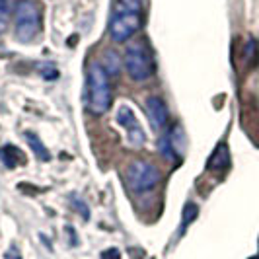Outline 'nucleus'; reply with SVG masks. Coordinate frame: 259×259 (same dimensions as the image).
<instances>
[{"label":"nucleus","mask_w":259,"mask_h":259,"mask_svg":"<svg viewBox=\"0 0 259 259\" xmlns=\"http://www.w3.org/2000/svg\"><path fill=\"white\" fill-rule=\"evenodd\" d=\"M86 102L88 109L94 115H104L111 105V82L109 74L100 63H92L88 66L86 78Z\"/></svg>","instance_id":"1"},{"label":"nucleus","mask_w":259,"mask_h":259,"mask_svg":"<svg viewBox=\"0 0 259 259\" xmlns=\"http://www.w3.org/2000/svg\"><path fill=\"white\" fill-rule=\"evenodd\" d=\"M41 8L33 0H18L14 6V33L24 43H29L41 33Z\"/></svg>","instance_id":"2"},{"label":"nucleus","mask_w":259,"mask_h":259,"mask_svg":"<svg viewBox=\"0 0 259 259\" xmlns=\"http://www.w3.org/2000/svg\"><path fill=\"white\" fill-rule=\"evenodd\" d=\"M123 65H125L127 74L135 82H144V80L152 78L156 70L154 55L150 51V47L146 45V41H133L131 45H127Z\"/></svg>","instance_id":"3"},{"label":"nucleus","mask_w":259,"mask_h":259,"mask_svg":"<svg viewBox=\"0 0 259 259\" xmlns=\"http://www.w3.org/2000/svg\"><path fill=\"white\" fill-rule=\"evenodd\" d=\"M125 180L129 183V187L137 193H146L150 189H154L162 180L160 169L154 164L146 162V160H135L131 162L125 169Z\"/></svg>","instance_id":"4"},{"label":"nucleus","mask_w":259,"mask_h":259,"mask_svg":"<svg viewBox=\"0 0 259 259\" xmlns=\"http://www.w3.org/2000/svg\"><path fill=\"white\" fill-rule=\"evenodd\" d=\"M143 14H113L109 22V35L117 43L131 39L141 27Z\"/></svg>","instance_id":"5"},{"label":"nucleus","mask_w":259,"mask_h":259,"mask_svg":"<svg viewBox=\"0 0 259 259\" xmlns=\"http://www.w3.org/2000/svg\"><path fill=\"white\" fill-rule=\"evenodd\" d=\"M117 123L127 131V139L133 146H143L144 141H146V135H144V129L141 127L139 119L135 115V111L131 109L129 105H121L119 111H117Z\"/></svg>","instance_id":"6"},{"label":"nucleus","mask_w":259,"mask_h":259,"mask_svg":"<svg viewBox=\"0 0 259 259\" xmlns=\"http://www.w3.org/2000/svg\"><path fill=\"white\" fill-rule=\"evenodd\" d=\"M146 113L150 119V125L154 131H162L168 127L169 113H168V105L162 98L158 96H150L146 98Z\"/></svg>","instance_id":"7"},{"label":"nucleus","mask_w":259,"mask_h":259,"mask_svg":"<svg viewBox=\"0 0 259 259\" xmlns=\"http://www.w3.org/2000/svg\"><path fill=\"white\" fill-rule=\"evenodd\" d=\"M230 164V154H228V146L226 144H219L217 150L212 152L210 160H208V169H224Z\"/></svg>","instance_id":"8"},{"label":"nucleus","mask_w":259,"mask_h":259,"mask_svg":"<svg viewBox=\"0 0 259 259\" xmlns=\"http://www.w3.org/2000/svg\"><path fill=\"white\" fill-rule=\"evenodd\" d=\"M113 14H143V0H115Z\"/></svg>","instance_id":"9"},{"label":"nucleus","mask_w":259,"mask_h":259,"mask_svg":"<svg viewBox=\"0 0 259 259\" xmlns=\"http://www.w3.org/2000/svg\"><path fill=\"white\" fill-rule=\"evenodd\" d=\"M26 139H27V143H29V146H31V150L37 154L39 160H49V152H47V148L41 144V141H39L33 133H27Z\"/></svg>","instance_id":"10"},{"label":"nucleus","mask_w":259,"mask_h":259,"mask_svg":"<svg viewBox=\"0 0 259 259\" xmlns=\"http://www.w3.org/2000/svg\"><path fill=\"white\" fill-rule=\"evenodd\" d=\"M18 150L14 148V146H2V150H0V158H2V162L8 166V168H16V164H18Z\"/></svg>","instance_id":"11"},{"label":"nucleus","mask_w":259,"mask_h":259,"mask_svg":"<svg viewBox=\"0 0 259 259\" xmlns=\"http://www.w3.org/2000/svg\"><path fill=\"white\" fill-rule=\"evenodd\" d=\"M197 212H199V210H197V207H195L193 203H187V205H185V208H183V221H182V226H180V234L185 232V228L195 221Z\"/></svg>","instance_id":"12"},{"label":"nucleus","mask_w":259,"mask_h":259,"mask_svg":"<svg viewBox=\"0 0 259 259\" xmlns=\"http://www.w3.org/2000/svg\"><path fill=\"white\" fill-rule=\"evenodd\" d=\"M160 152H162L164 158H168V160H176V162H178V160H182V158L178 156V152L174 150V146H171V143H169L168 135L160 139Z\"/></svg>","instance_id":"13"},{"label":"nucleus","mask_w":259,"mask_h":259,"mask_svg":"<svg viewBox=\"0 0 259 259\" xmlns=\"http://www.w3.org/2000/svg\"><path fill=\"white\" fill-rule=\"evenodd\" d=\"M105 59H109V61H107V66H105L107 74H109V76H111V74H117V72H119V65H121V61H119L117 53L115 51H107V53H105Z\"/></svg>","instance_id":"14"},{"label":"nucleus","mask_w":259,"mask_h":259,"mask_svg":"<svg viewBox=\"0 0 259 259\" xmlns=\"http://www.w3.org/2000/svg\"><path fill=\"white\" fill-rule=\"evenodd\" d=\"M10 14V0H0V18H6Z\"/></svg>","instance_id":"15"},{"label":"nucleus","mask_w":259,"mask_h":259,"mask_svg":"<svg viewBox=\"0 0 259 259\" xmlns=\"http://www.w3.org/2000/svg\"><path fill=\"white\" fill-rule=\"evenodd\" d=\"M255 259H259V255H257V257H255Z\"/></svg>","instance_id":"16"}]
</instances>
